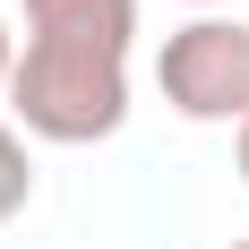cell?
Returning a JSON list of instances; mask_svg holds the SVG:
<instances>
[{
  "label": "cell",
  "mask_w": 249,
  "mask_h": 249,
  "mask_svg": "<svg viewBox=\"0 0 249 249\" xmlns=\"http://www.w3.org/2000/svg\"><path fill=\"white\" fill-rule=\"evenodd\" d=\"M138 0H26L9 121L35 146H103L129 129Z\"/></svg>",
  "instance_id": "obj_1"
},
{
  "label": "cell",
  "mask_w": 249,
  "mask_h": 249,
  "mask_svg": "<svg viewBox=\"0 0 249 249\" xmlns=\"http://www.w3.org/2000/svg\"><path fill=\"white\" fill-rule=\"evenodd\" d=\"M155 95L189 129L249 121V18H189L155 43Z\"/></svg>",
  "instance_id": "obj_2"
},
{
  "label": "cell",
  "mask_w": 249,
  "mask_h": 249,
  "mask_svg": "<svg viewBox=\"0 0 249 249\" xmlns=\"http://www.w3.org/2000/svg\"><path fill=\"white\" fill-rule=\"evenodd\" d=\"M35 206V138L0 112V224H18Z\"/></svg>",
  "instance_id": "obj_3"
},
{
  "label": "cell",
  "mask_w": 249,
  "mask_h": 249,
  "mask_svg": "<svg viewBox=\"0 0 249 249\" xmlns=\"http://www.w3.org/2000/svg\"><path fill=\"white\" fill-rule=\"evenodd\" d=\"M9 69H18V26H9V9H0V95H9Z\"/></svg>",
  "instance_id": "obj_4"
},
{
  "label": "cell",
  "mask_w": 249,
  "mask_h": 249,
  "mask_svg": "<svg viewBox=\"0 0 249 249\" xmlns=\"http://www.w3.org/2000/svg\"><path fill=\"white\" fill-rule=\"evenodd\" d=\"M232 163H241V189H249V121L232 129Z\"/></svg>",
  "instance_id": "obj_5"
},
{
  "label": "cell",
  "mask_w": 249,
  "mask_h": 249,
  "mask_svg": "<svg viewBox=\"0 0 249 249\" xmlns=\"http://www.w3.org/2000/svg\"><path fill=\"white\" fill-rule=\"evenodd\" d=\"M180 9H198V18H224V0H180Z\"/></svg>",
  "instance_id": "obj_6"
},
{
  "label": "cell",
  "mask_w": 249,
  "mask_h": 249,
  "mask_svg": "<svg viewBox=\"0 0 249 249\" xmlns=\"http://www.w3.org/2000/svg\"><path fill=\"white\" fill-rule=\"evenodd\" d=\"M224 249H249V241H224Z\"/></svg>",
  "instance_id": "obj_7"
}]
</instances>
